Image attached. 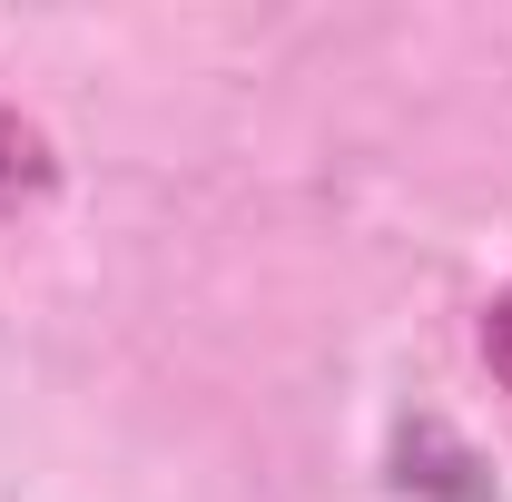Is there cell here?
Instances as JSON below:
<instances>
[{
    "mask_svg": "<svg viewBox=\"0 0 512 502\" xmlns=\"http://www.w3.org/2000/svg\"><path fill=\"white\" fill-rule=\"evenodd\" d=\"M493 365H503V375H512V306L493 315Z\"/></svg>",
    "mask_w": 512,
    "mask_h": 502,
    "instance_id": "1",
    "label": "cell"
}]
</instances>
